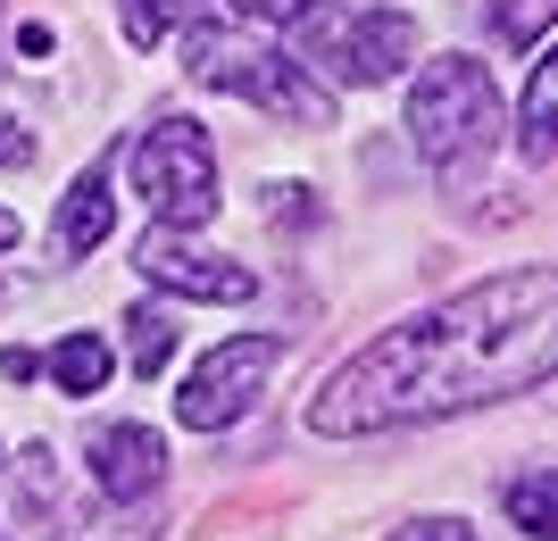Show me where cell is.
<instances>
[{"label": "cell", "instance_id": "cell-1", "mask_svg": "<svg viewBox=\"0 0 558 541\" xmlns=\"http://www.w3.org/2000/svg\"><path fill=\"white\" fill-rule=\"evenodd\" d=\"M558 351V267H509L442 308L400 317L375 333L359 358H342L326 392L308 401V433L350 442V433H392V425H434L459 408L534 392Z\"/></svg>", "mask_w": 558, "mask_h": 541}, {"label": "cell", "instance_id": "cell-2", "mask_svg": "<svg viewBox=\"0 0 558 541\" xmlns=\"http://www.w3.org/2000/svg\"><path fill=\"white\" fill-rule=\"evenodd\" d=\"M184 75L201 84V93H233V100H251V109H267V118L333 125V93H326V84H317V75H308L283 42H267V34H258V17H242V9L201 17V25L184 34Z\"/></svg>", "mask_w": 558, "mask_h": 541}, {"label": "cell", "instance_id": "cell-3", "mask_svg": "<svg viewBox=\"0 0 558 541\" xmlns=\"http://www.w3.org/2000/svg\"><path fill=\"white\" fill-rule=\"evenodd\" d=\"M500 125L509 109L484 59H425V75L409 84V142L442 184H475V167L500 150Z\"/></svg>", "mask_w": 558, "mask_h": 541}, {"label": "cell", "instance_id": "cell-4", "mask_svg": "<svg viewBox=\"0 0 558 541\" xmlns=\"http://www.w3.org/2000/svg\"><path fill=\"white\" fill-rule=\"evenodd\" d=\"M301 67H326L333 84H392L417 59V17L409 9H350V0H308L301 17Z\"/></svg>", "mask_w": 558, "mask_h": 541}, {"label": "cell", "instance_id": "cell-5", "mask_svg": "<svg viewBox=\"0 0 558 541\" xmlns=\"http://www.w3.org/2000/svg\"><path fill=\"white\" fill-rule=\"evenodd\" d=\"M134 192L150 200V217H159L167 234H201L217 217V142L209 125L192 118H150L134 134Z\"/></svg>", "mask_w": 558, "mask_h": 541}, {"label": "cell", "instance_id": "cell-6", "mask_svg": "<svg viewBox=\"0 0 558 541\" xmlns=\"http://www.w3.org/2000/svg\"><path fill=\"white\" fill-rule=\"evenodd\" d=\"M283 358H292V333H233V342H217V351L184 376V392H175V425H192V433L242 425Z\"/></svg>", "mask_w": 558, "mask_h": 541}, {"label": "cell", "instance_id": "cell-7", "mask_svg": "<svg viewBox=\"0 0 558 541\" xmlns=\"http://www.w3.org/2000/svg\"><path fill=\"white\" fill-rule=\"evenodd\" d=\"M134 267H142V283H159V292H175V300H217V308H226V300H251V292H258L251 267L217 259V250H192V242L167 234V225L142 234Z\"/></svg>", "mask_w": 558, "mask_h": 541}, {"label": "cell", "instance_id": "cell-8", "mask_svg": "<svg viewBox=\"0 0 558 541\" xmlns=\"http://www.w3.org/2000/svg\"><path fill=\"white\" fill-rule=\"evenodd\" d=\"M84 458H93V492L109 500V508L159 500V483H167V442L150 425H100L93 442H84Z\"/></svg>", "mask_w": 558, "mask_h": 541}, {"label": "cell", "instance_id": "cell-9", "mask_svg": "<svg viewBox=\"0 0 558 541\" xmlns=\"http://www.w3.org/2000/svg\"><path fill=\"white\" fill-rule=\"evenodd\" d=\"M109 234H117V192H109V167L93 159L59 192V259H93Z\"/></svg>", "mask_w": 558, "mask_h": 541}, {"label": "cell", "instance_id": "cell-10", "mask_svg": "<svg viewBox=\"0 0 558 541\" xmlns=\"http://www.w3.org/2000/svg\"><path fill=\"white\" fill-rule=\"evenodd\" d=\"M517 150H525V167L558 159V59H534V84H525V109H517Z\"/></svg>", "mask_w": 558, "mask_h": 541}, {"label": "cell", "instance_id": "cell-11", "mask_svg": "<svg viewBox=\"0 0 558 541\" xmlns=\"http://www.w3.org/2000/svg\"><path fill=\"white\" fill-rule=\"evenodd\" d=\"M109 342H100V333H68V342H59V351H50V383H59V392H68V401H93L100 383H109Z\"/></svg>", "mask_w": 558, "mask_h": 541}, {"label": "cell", "instance_id": "cell-12", "mask_svg": "<svg viewBox=\"0 0 558 541\" xmlns=\"http://www.w3.org/2000/svg\"><path fill=\"white\" fill-rule=\"evenodd\" d=\"M509 525L525 541H558V475L550 467H534V475L509 483Z\"/></svg>", "mask_w": 558, "mask_h": 541}, {"label": "cell", "instance_id": "cell-13", "mask_svg": "<svg viewBox=\"0 0 558 541\" xmlns=\"http://www.w3.org/2000/svg\"><path fill=\"white\" fill-rule=\"evenodd\" d=\"M125 358H134V376H159L167 358H175V317L167 308H134L125 317Z\"/></svg>", "mask_w": 558, "mask_h": 541}, {"label": "cell", "instance_id": "cell-14", "mask_svg": "<svg viewBox=\"0 0 558 541\" xmlns=\"http://www.w3.org/2000/svg\"><path fill=\"white\" fill-rule=\"evenodd\" d=\"M550 17H558V0H492V34L509 50H542Z\"/></svg>", "mask_w": 558, "mask_h": 541}, {"label": "cell", "instance_id": "cell-15", "mask_svg": "<svg viewBox=\"0 0 558 541\" xmlns=\"http://www.w3.org/2000/svg\"><path fill=\"white\" fill-rule=\"evenodd\" d=\"M117 17H125V42L134 50H159L184 25V0H117Z\"/></svg>", "mask_w": 558, "mask_h": 541}, {"label": "cell", "instance_id": "cell-16", "mask_svg": "<svg viewBox=\"0 0 558 541\" xmlns=\"http://www.w3.org/2000/svg\"><path fill=\"white\" fill-rule=\"evenodd\" d=\"M0 167H34V134H25V118H9V109H0Z\"/></svg>", "mask_w": 558, "mask_h": 541}, {"label": "cell", "instance_id": "cell-17", "mask_svg": "<svg viewBox=\"0 0 558 541\" xmlns=\"http://www.w3.org/2000/svg\"><path fill=\"white\" fill-rule=\"evenodd\" d=\"M226 9H242V17H258V25H292L308 0H226Z\"/></svg>", "mask_w": 558, "mask_h": 541}, {"label": "cell", "instance_id": "cell-18", "mask_svg": "<svg viewBox=\"0 0 558 541\" xmlns=\"http://www.w3.org/2000/svg\"><path fill=\"white\" fill-rule=\"evenodd\" d=\"M400 541H484L475 525H459V517H425L417 533H400Z\"/></svg>", "mask_w": 558, "mask_h": 541}, {"label": "cell", "instance_id": "cell-19", "mask_svg": "<svg viewBox=\"0 0 558 541\" xmlns=\"http://www.w3.org/2000/svg\"><path fill=\"white\" fill-rule=\"evenodd\" d=\"M0 376H9V383H34V376H43V358H34V351H0Z\"/></svg>", "mask_w": 558, "mask_h": 541}, {"label": "cell", "instance_id": "cell-20", "mask_svg": "<svg viewBox=\"0 0 558 541\" xmlns=\"http://www.w3.org/2000/svg\"><path fill=\"white\" fill-rule=\"evenodd\" d=\"M17 234H25V225H17V217H9V209H0V259L17 250Z\"/></svg>", "mask_w": 558, "mask_h": 541}]
</instances>
